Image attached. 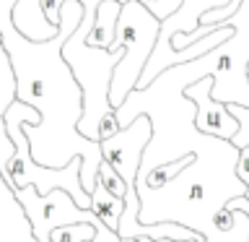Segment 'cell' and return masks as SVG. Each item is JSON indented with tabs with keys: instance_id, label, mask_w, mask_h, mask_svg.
Returning a JSON list of instances; mask_svg holds the SVG:
<instances>
[{
	"instance_id": "cell-4",
	"label": "cell",
	"mask_w": 249,
	"mask_h": 242,
	"mask_svg": "<svg viewBox=\"0 0 249 242\" xmlns=\"http://www.w3.org/2000/svg\"><path fill=\"white\" fill-rule=\"evenodd\" d=\"M91 19H81L73 29V34L62 44V60L70 68L75 83L83 91V117L78 120L75 130L83 138L99 143V122L109 112H114L109 104V83H112V70L122 58V47L112 50H96L86 44V34L91 31Z\"/></svg>"
},
{
	"instance_id": "cell-15",
	"label": "cell",
	"mask_w": 249,
	"mask_h": 242,
	"mask_svg": "<svg viewBox=\"0 0 249 242\" xmlns=\"http://www.w3.org/2000/svg\"><path fill=\"white\" fill-rule=\"evenodd\" d=\"M229 107V112L236 117V122H239V130H236V136H233L229 143L233 146V148H247L249 146V109H244V107H236V104H226Z\"/></svg>"
},
{
	"instance_id": "cell-10",
	"label": "cell",
	"mask_w": 249,
	"mask_h": 242,
	"mask_svg": "<svg viewBox=\"0 0 249 242\" xmlns=\"http://www.w3.org/2000/svg\"><path fill=\"white\" fill-rule=\"evenodd\" d=\"M120 8H122V3H117V0H104V3H99L96 13H93L91 31L86 34V44L96 47V50H109V44L114 42V29H117Z\"/></svg>"
},
{
	"instance_id": "cell-3",
	"label": "cell",
	"mask_w": 249,
	"mask_h": 242,
	"mask_svg": "<svg viewBox=\"0 0 249 242\" xmlns=\"http://www.w3.org/2000/svg\"><path fill=\"white\" fill-rule=\"evenodd\" d=\"M0 117H3V122H5L8 138H11L13 146H16L13 156L8 159V175L3 177L5 185L11 187L13 193H18V190L31 185L39 195H47L50 190H65L70 198L75 201L78 208L89 211L91 195L86 193L83 185H81V159H70L62 169H50V167L36 164L34 156H31L29 141H26V136H23L21 125L23 122L39 125V112L36 109L16 99V101L8 104V109Z\"/></svg>"
},
{
	"instance_id": "cell-1",
	"label": "cell",
	"mask_w": 249,
	"mask_h": 242,
	"mask_svg": "<svg viewBox=\"0 0 249 242\" xmlns=\"http://www.w3.org/2000/svg\"><path fill=\"white\" fill-rule=\"evenodd\" d=\"M13 5L16 0H0V44L13 68L16 99L39 112V125H21L31 156L50 169H62L70 159H81V185L91 193L101 164V148L96 141L83 138L75 130L83 117V91L62 60V44L81 23L83 8L75 0H65L57 34L47 42H31L13 29Z\"/></svg>"
},
{
	"instance_id": "cell-8",
	"label": "cell",
	"mask_w": 249,
	"mask_h": 242,
	"mask_svg": "<svg viewBox=\"0 0 249 242\" xmlns=\"http://www.w3.org/2000/svg\"><path fill=\"white\" fill-rule=\"evenodd\" d=\"M210 89H213V78L205 76V78H200V81L190 83L182 91L195 104V130L205 133L210 138L231 141L239 130V122H236V117L229 112V107L210 97Z\"/></svg>"
},
{
	"instance_id": "cell-7",
	"label": "cell",
	"mask_w": 249,
	"mask_h": 242,
	"mask_svg": "<svg viewBox=\"0 0 249 242\" xmlns=\"http://www.w3.org/2000/svg\"><path fill=\"white\" fill-rule=\"evenodd\" d=\"M13 198L18 201V206L26 216V222L31 224L36 242H50V234L57 226L65 224H93L91 211L78 208L75 201L70 198L65 190H50L47 195H39L34 187H23V190L13 193Z\"/></svg>"
},
{
	"instance_id": "cell-19",
	"label": "cell",
	"mask_w": 249,
	"mask_h": 242,
	"mask_svg": "<svg viewBox=\"0 0 249 242\" xmlns=\"http://www.w3.org/2000/svg\"><path fill=\"white\" fill-rule=\"evenodd\" d=\"M122 128H120V122H117V117H114V112H109L104 120L99 122V141H104V138H112V136H117Z\"/></svg>"
},
{
	"instance_id": "cell-2",
	"label": "cell",
	"mask_w": 249,
	"mask_h": 242,
	"mask_svg": "<svg viewBox=\"0 0 249 242\" xmlns=\"http://www.w3.org/2000/svg\"><path fill=\"white\" fill-rule=\"evenodd\" d=\"M187 154H192V161L166 185L148 187L145 182H135L138 222L182 224L197 232L202 242H249V216L244 211H233L229 229L215 226L218 211L229 201L247 195V185L236 177L239 148L229 141L195 133L187 141Z\"/></svg>"
},
{
	"instance_id": "cell-9",
	"label": "cell",
	"mask_w": 249,
	"mask_h": 242,
	"mask_svg": "<svg viewBox=\"0 0 249 242\" xmlns=\"http://www.w3.org/2000/svg\"><path fill=\"white\" fill-rule=\"evenodd\" d=\"M39 3H42V0H16V5L11 11L13 29L18 31L21 37L31 39V42H47V39H52L54 34H57V29L44 21ZM75 3H81L83 19L93 21V13H96L99 3H104V0H75ZM117 3H127V0H117Z\"/></svg>"
},
{
	"instance_id": "cell-5",
	"label": "cell",
	"mask_w": 249,
	"mask_h": 242,
	"mask_svg": "<svg viewBox=\"0 0 249 242\" xmlns=\"http://www.w3.org/2000/svg\"><path fill=\"white\" fill-rule=\"evenodd\" d=\"M159 26L161 21L140 5L138 0H127L120 8L117 16V29H114V42L112 47H122V58L112 70V83H109V104L117 109L124 101V97L135 89L140 73H143L148 58L153 52V44L159 39Z\"/></svg>"
},
{
	"instance_id": "cell-20",
	"label": "cell",
	"mask_w": 249,
	"mask_h": 242,
	"mask_svg": "<svg viewBox=\"0 0 249 242\" xmlns=\"http://www.w3.org/2000/svg\"><path fill=\"white\" fill-rule=\"evenodd\" d=\"M236 177L249 187V146L239 151V161H236Z\"/></svg>"
},
{
	"instance_id": "cell-16",
	"label": "cell",
	"mask_w": 249,
	"mask_h": 242,
	"mask_svg": "<svg viewBox=\"0 0 249 242\" xmlns=\"http://www.w3.org/2000/svg\"><path fill=\"white\" fill-rule=\"evenodd\" d=\"M138 3H140V5H145L148 11H151L159 21H163V19H169V16L177 11L182 0H138Z\"/></svg>"
},
{
	"instance_id": "cell-21",
	"label": "cell",
	"mask_w": 249,
	"mask_h": 242,
	"mask_svg": "<svg viewBox=\"0 0 249 242\" xmlns=\"http://www.w3.org/2000/svg\"><path fill=\"white\" fill-rule=\"evenodd\" d=\"M120 242H153V240H148V237H124Z\"/></svg>"
},
{
	"instance_id": "cell-18",
	"label": "cell",
	"mask_w": 249,
	"mask_h": 242,
	"mask_svg": "<svg viewBox=\"0 0 249 242\" xmlns=\"http://www.w3.org/2000/svg\"><path fill=\"white\" fill-rule=\"evenodd\" d=\"M62 3H65V0H42V3H39V8H42V16H44V21L50 23V26H54V29H57V23H60Z\"/></svg>"
},
{
	"instance_id": "cell-22",
	"label": "cell",
	"mask_w": 249,
	"mask_h": 242,
	"mask_svg": "<svg viewBox=\"0 0 249 242\" xmlns=\"http://www.w3.org/2000/svg\"><path fill=\"white\" fill-rule=\"evenodd\" d=\"M247 83H249V62H247Z\"/></svg>"
},
{
	"instance_id": "cell-23",
	"label": "cell",
	"mask_w": 249,
	"mask_h": 242,
	"mask_svg": "<svg viewBox=\"0 0 249 242\" xmlns=\"http://www.w3.org/2000/svg\"><path fill=\"white\" fill-rule=\"evenodd\" d=\"M244 198H247V201H249V187H247V195H244Z\"/></svg>"
},
{
	"instance_id": "cell-12",
	"label": "cell",
	"mask_w": 249,
	"mask_h": 242,
	"mask_svg": "<svg viewBox=\"0 0 249 242\" xmlns=\"http://www.w3.org/2000/svg\"><path fill=\"white\" fill-rule=\"evenodd\" d=\"M93 234V224H65L50 234V242H91Z\"/></svg>"
},
{
	"instance_id": "cell-17",
	"label": "cell",
	"mask_w": 249,
	"mask_h": 242,
	"mask_svg": "<svg viewBox=\"0 0 249 242\" xmlns=\"http://www.w3.org/2000/svg\"><path fill=\"white\" fill-rule=\"evenodd\" d=\"M16 151V146H13V141L8 138V133H5V122H3V117H0V175H8V159L13 156Z\"/></svg>"
},
{
	"instance_id": "cell-13",
	"label": "cell",
	"mask_w": 249,
	"mask_h": 242,
	"mask_svg": "<svg viewBox=\"0 0 249 242\" xmlns=\"http://www.w3.org/2000/svg\"><path fill=\"white\" fill-rule=\"evenodd\" d=\"M190 161H192V156H182V159H177V161L161 164V167H156L151 175L145 177V185H148V187H161V185H166L169 180H174Z\"/></svg>"
},
{
	"instance_id": "cell-6",
	"label": "cell",
	"mask_w": 249,
	"mask_h": 242,
	"mask_svg": "<svg viewBox=\"0 0 249 242\" xmlns=\"http://www.w3.org/2000/svg\"><path fill=\"white\" fill-rule=\"evenodd\" d=\"M226 26L233 29V34L218 44L213 55L218 58L213 73V89L210 97L221 104H236L249 109V83H247V62H249V0H241L236 13L229 16Z\"/></svg>"
},
{
	"instance_id": "cell-11",
	"label": "cell",
	"mask_w": 249,
	"mask_h": 242,
	"mask_svg": "<svg viewBox=\"0 0 249 242\" xmlns=\"http://www.w3.org/2000/svg\"><path fill=\"white\" fill-rule=\"evenodd\" d=\"M89 195H91L89 211L99 219V222H104L112 232H117V222H120V216H122V201H117L114 195H109L99 182L93 185V190Z\"/></svg>"
},
{
	"instance_id": "cell-14",
	"label": "cell",
	"mask_w": 249,
	"mask_h": 242,
	"mask_svg": "<svg viewBox=\"0 0 249 242\" xmlns=\"http://www.w3.org/2000/svg\"><path fill=\"white\" fill-rule=\"evenodd\" d=\"M96 182H99L101 187H104V190H107L109 195H114L117 201H122V198H124V193H127V190H124V182H122V177L117 175V172H114L112 167H109V164H107L104 159H101V164H99Z\"/></svg>"
}]
</instances>
